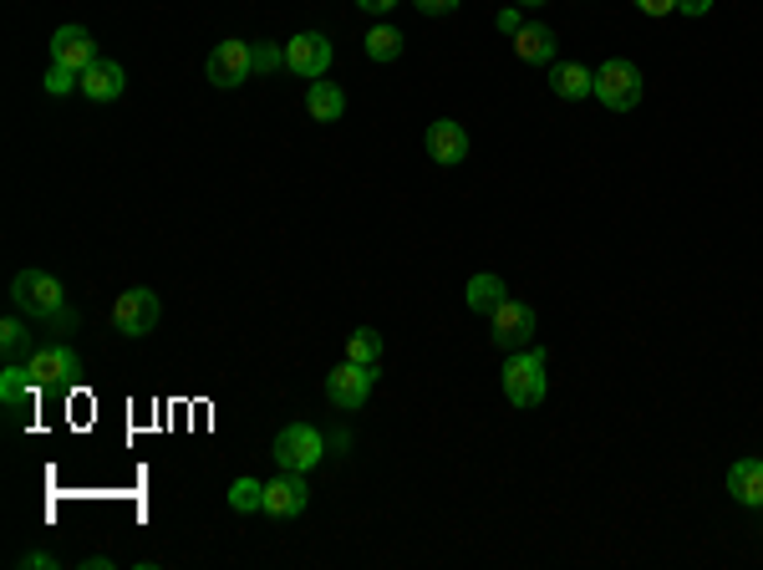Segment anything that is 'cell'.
<instances>
[{
    "mask_svg": "<svg viewBox=\"0 0 763 570\" xmlns=\"http://www.w3.org/2000/svg\"><path fill=\"white\" fill-rule=\"evenodd\" d=\"M397 0H356V11H367V15H387Z\"/></svg>",
    "mask_w": 763,
    "mask_h": 570,
    "instance_id": "f546056e",
    "label": "cell"
},
{
    "mask_svg": "<svg viewBox=\"0 0 763 570\" xmlns=\"http://www.w3.org/2000/svg\"><path fill=\"white\" fill-rule=\"evenodd\" d=\"M550 87H555V97H560V103H580V97L595 93V72L580 67V62H560V67L550 72Z\"/></svg>",
    "mask_w": 763,
    "mask_h": 570,
    "instance_id": "e0dca14e",
    "label": "cell"
},
{
    "mask_svg": "<svg viewBox=\"0 0 763 570\" xmlns=\"http://www.w3.org/2000/svg\"><path fill=\"white\" fill-rule=\"evenodd\" d=\"M494 346L499 352H519V346H529V336H535V311H529L525 301H504L499 311H494Z\"/></svg>",
    "mask_w": 763,
    "mask_h": 570,
    "instance_id": "9c48e42d",
    "label": "cell"
},
{
    "mask_svg": "<svg viewBox=\"0 0 763 570\" xmlns=\"http://www.w3.org/2000/svg\"><path fill=\"white\" fill-rule=\"evenodd\" d=\"M163 305L153 291H143V286H132V291H122L118 301H112V326H118L122 336H148L153 326H159Z\"/></svg>",
    "mask_w": 763,
    "mask_h": 570,
    "instance_id": "8992f818",
    "label": "cell"
},
{
    "mask_svg": "<svg viewBox=\"0 0 763 570\" xmlns=\"http://www.w3.org/2000/svg\"><path fill=\"white\" fill-rule=\"evenodd\" d=\"M636 11L642 15H671L677 11V0H636Z\"/></svg>",
    "mask_w": 763,
    "mask_h": 570,
    "instance_id": "f1b7e54d",
    "label": "cell"
},
{
    "mask_svg": "<svg viewBox=\"0 0 763 570\" xmlns=\"http://www.w3.org/2000/svg\"><path fill=\"white\" fill-rule=\"evenodd\" d=\"M52 62L56 67H72V72H87L97 62V41L87 26H56L52 36Z\"/></svg>",
    "mask_w": 763,
    "mask_h": 570,
    "instance_id": "4fadbf2b",
    "label": "cell"
},
{
    "mask_svg": "<svg viewBox=\"0 0 763 570\" xmlns=\"http://www.w3.org/2000/svg\"><path fill=\"white\" fill-rule=\"evenodd\" d=\"M367 56L372 62H397V56H402V31L397 26H372L367 31Z\"/></svg>",
    "mask_w": 763,
    "mask_h": 570,
    "instance_id": "7402d4cb",
    "label": "cell"
},
{
    "mask_svg": "<svg viewBox=\"0 0 763 570\" xmlns=\"http://www.w3.org/2000/svg\"><path fill=\"white\" fill-rule=\"evenodd\" d=\"M728 494L749 509H763V459H738L728 469Z\"/></svg>",
    "mask_w": 763,
    "mask_h": 570,
    "instance_id": "2e32d148",
    "label": "cell"
},
{
    "mask_svg": "<svg viewBox=\"0 0 763 570\" xmlns=\"http://www.w3.org/2000/svg\"><path fill=\"white\" fill-rule=\"evenodd\" d=\"M677 11H687V15H708V11H712V0H677Z\"/></svg>",
    "mask_w": 763,
    "mask_h": 570,
    "instance_id": "1f68e13d",
    "label": "cell"
},
{
    "mask_svg": "<svg viewBox=\"0 0 763 570\" xmlns=\"http://www.w3.org/2000/svg\"><path fill=\"white\" fill-rule=\"evenodd\" d=\"M326 453V438L316 433L311 423H290L276 433V469H290V474H311Z\"/></svg>",
    "mask_w": 763,
    "mask_h": 570,
    "instance_id": "277c9868",
    "label": "cell"
},
{
    "mask_svg": "<svg viewBox=\"0 0 763 570\" xmlns=\"http://www.w3.org/2000/svg\"><path fill=\"white\" fill-rule=\"evenodd\" d=\"M229 509H235V515H255V509H265V484L260 478H235V484H229Z\"/></svg>",
    "mask_w": 763,
    "mask_h": 570,
    "instance_id": "603a6c76",
    "label": "cell"
},
{
    "mask_svg": "<svg viewBox=\"0 0 763 570\" xmlns=\"http://www.w3.org/2000/svg\"><path fill=\"white\" fill-rule=\"evenodd\" d=\"M346 357L362 362V367H377V362H382V332H372V326L352 332V342H346Z\"/></svg>",
    "mask_w": 763,
    "mask_h": 570,
    "instance_id": "cb8c5ba5",
    "label": "cell"
},
{
    "mask_svg": "<svg viewBox=\"0 0 763 570\" xmlns=\"http://www.w3.org/2000/svg\"><path fill=\"white\" fill-rule=\"evenodd\" d=\"M514 56L529 62V67H550V62H555V31L540 26V21L519 26V31H514Z\"/></svg>",
    "mask_w": 763,
    "mask_h": 570,
    "instance_id": "9a60e30c",
    "label": "cell"
},
{
    "mask_svg": "<svg viewBox=\"0 0 763 570\" xmlns=\"http://www.w3.org/2000/svg\"><path fill=\"white\" fill-rule=\"evenodd\" d=\"M31 326L21 316H11V321H0V357H6V367H26L31 362Z\"/></svg>",
    "mask_w": 763,
    "mask_h": 570,
    "instance_id": "d6986e66",
    "label": "cell"
},
{
    "mask_svg": "<svg viewBox=\"0 0 763 570\" xmlns=\"http://www.w3.org/2000/svg\"><path fill=\"white\" fill-rule=\"evenodd\" d=\"M21 570H56V560L36 550V556H21Z\"/></svg>",
    "mask_w": 763,
    "mask_h": 570,
    "instance_id": "4dcf8cb0",
    "label": "cell"
},
{
    "mask_svg": "<svg viewBox=\"0 0 763 570\" xmlns=\"http://www.w3.org/2000/svg\"><path fill=\"white\" fill-rule=\"evenodd\" d=\"M591 97H601V107H611V112H632V107L642 103V67H636V62H626V56H611V62H601Z\"/></svg>",
    "mask_w": 763,
    "mask_h": 570,
    "instance_id": "3957f363",
    "label": "cell"
},
{
    "mask_svg": "<svg viewBox=\"0 0 763 570\" xmlns=\"http://www.w3.org/2000/svg\"><path fill=\"white\" fill-rule=\"evenodd\" d=\"M418 11L422 15H453L459 11V0H418Z\"/></svg>",
    "mask_w": 763,
    "mask_h": 570,
    "instance_id": "83f0119b",
    "label": "cell"
},
{
    "mask_svg": "<svg viewBox=\"0 0 763 570\" xmlns=\"http://www.w3.org/2000/svg\"><path fill=\"white\" fill-rule=\"evenodd\" d=\"M372 383H377V367H362V362L346 357L342 367L326 372V398H331V408H342V412L367 408Z\"/></svg>",
    "mask_w": 763,
    "mask_h": 570,
    "instance_id": "5b68a950",
    "label": "cell"
},
{
    "mask_svg": "<svg viewBox=\"0 0 763 570\" xmlns=\"http://www.w3.org/2000/svg\"><path fill=\"white\" fill-rule=\"evenodd\" d=\"M504 398L514 408H540L545 402V352H509L504 362Z\"/></svg>",
    "mask_w": 763,
    "mask_h": 570,
    "instance_id": "7a4b0ae2",
    "label": "cell"
},
{
    "mask_svg": "<svg viewBox=\"0 0 763 570\" xmlns=\"http://www.w3.org/2000/svg\"><path fill=\"white\" fill-rule=\"evenodd\" d=\"M463 295H469V311H479V316H494V311L509 301V286H504L499 276H488V270H484V276L469 280V291H463Z\"/></svg>",
    "mask_w": 763,
    "mask_h": 570,
    "instance_id": "ffe728a7",
    "label": "cell"
},
{
    "mask_svg": "<svg viewBox=\"0 0 763 570\" xmlns=\"http://www.w3.org/2000/svg\"><path fill=\"white\" fill-rule=\"evenodd\" d=\"M286 67L305 82H321L331 72V41L321 31H301L286 41Z\"/></svg>",
    "mask_w": 763,
    "mask_h": 570,
    "instance_id": "ba28073f",
    "label": "cell"
},
{
    "mask_svg": "<svg viewBox=\"0 0 763 570\" xmlns=\"http://www.w3.org/2000/svg\"><path fill=\"white\" fill-rule=\"evenodd\" d=\"M422 148H428V159H433L438 169H459V163L469 159V133H463V122L438 118V122H428Z\"/></svg>",
    "mask_w": 763,
    "mask_h": 570,
    "instance_id": "30bf717a",
    "label": "cell"
},
{
    "mask_svg": "<svg viewBox=\"0 0 763 570\" xmlns=\"http://www.w3.org/2000/svg\"><path fill=\"white\" fill-rule=\"evenodd\" d=\"M499 31H509L514 36V31H519V11H499Z\"/></svg>",
    "mask_w": 763,
    "mask_h": 570,
    "instance_id": "d6a6232c",
    "label": "cell"
},
{
    "mask_svg": "<svg viewBox=\"0 0 763 570\" xmlns=\"http://www.w3.org/2000/svg\"><path fill=\"white\" fill-rule=\"evenodd\" d=\"M72 87H82V72L56 67V62H52V72H46V93H52V97H66Z\"/></svg>",
    "mask_w": 763,
    "mask_h": 570,
    "instance_id": "484cf974",
    "label": "cell"
},
{
    "mask_svg": "<svg viewBox=\"0 0 763 570\" xmlns=\"http://www.w3.org/2000/svg\"><path fill=\"white\" fill-rule=\"evenodd\" d=\"M255 72V56H250V41H219L209 52V62H204V77L214 82V87H239V82Z\"/></svg>",
    "mask_w": 763,
    "mask_h": 570,
    "instance_id": "52a82bcc",
    "label": "cell"
},
{
    "mask_svg": "<svg viewBox=\"0 0 763 570\" xmlns=\"http://www.w3.org/2000/svg\"><path fill=\"white\" fill-rule=\"evenodd\" d=\"M46 326H52L56 336H72V332H77V311H72V305H66L62 316H52V321H46Z\"/></svg>",
    "mask_w": 763,
    "mask_h": 570,
    "instance_id": "4316f807",
    "label": "cell"
},
{
    "mask_svg": "<svg viewBox=\"0 0 763 570\" xmlns=\"http://www.w3.org/2000/svg\"><path fill=\"white\" fill-rule=\"evenodd\" d=\"M305 504H311V484H305V474H290V469H280V474L265 484V515L290 519V515H301Z\"/></svg>",
    "mask_w": 763,
    "mask_h": 570,
    "instance_id": "7c38bea8",
    "label": "cell"
},
{
    "mask_svg": "<svg viewBox=\"0 0 763 570\" xmlns=\"http://www.w3.org/2000/svg\"><path fill=\"white\" fill-rule=\"evenodd\" d=\"M122 87H128V72H122L118 62H103V56H97L93 67L82 72V87H77V93L93 97V103H118Z\"/></svg>",
    "mask_w": 763,
    "mask_h": 570,
    "instance_id": "5bb4252c",
    "label": "cell"
},
{
    "mask_svg": "<svg viewBox=\"0 0 763 570\" xmlns=\"http://www.w3.org/2000/svg\"><path fill=\"white\" fill-rule=\"evenodd\" d=\"M11 301L21 316L52 321L66 311V286L56 276H46V270H21V276L11 280Z\"/></svg>",
    "mask_w": 763,
    "mask_h": 570,
    "instance_id": "6da1fadb",
    "label": "cell"
},
{
    "mask_svg": "<svg viewBox=\"0 0 763 570\" xmlns=\"http://www.w3.org/2000/svg\"><path fill=\"white\" fill-rule=\"evenodd\" d=\"M250 56H255V72H280L286 67V46H270V41H260V46L250 41Z\"/></svg>",
    "mask_w": 763,
    "mask_h": 570,
    "instance_id": "d4e9b609",
    "label": "cell"
},
{
    "mask_svg": "<svg viewBox=\"0 0 763 570\" xmlns=\"http://www.w3.org/2000/svg\"><path fill=\"white\" fill-rule=\"evenodd\" d=\"M519 6H550V0H519Z\"/></svg>",
    "mask_w": 763,
    "mask_h": 570,
    "instance_id": "836d02e7",
    "label": "cell"
},
{
    "mask_svg": "<svg viewBox=\"0 0 763 570\" xmlns=\"http://www.w3.org/2000/svg\"><path fill=\"white\" fill-rule=\"evenodd\" d=\"M77 352L72 346H36L31 352V362H26V372H31V383L36 387H66L72 377H77Z\"/></svg>",
    "mask_w": 763,
    "mask_h": 570,
    "instance_id": "8fae6325",
    "label": "cell"
},
{
    "mask_svg": "<svg viewBox=\"0 0 763 570\" xmlns=\"http://www.w3.org/2000/svg\"><path fill=\"white\" fill-rule=\"evenodd\" d=\"M305 112H311L316 122H342L346 93L336 87V82H311V87H305Z\"/></svg>",
    "mask_w": 763,
    "mask_h": 570,
    "instance_id": "ac0fdd59",
    "label": "cell"
},
{
    "mask_svg": "<svg viewBox=\"0 0 763 570\" xmlns=\"http://www.w3.org/2000/svg\"><path fill=\"white\" fill-rule=\"evenodd\" d=\"M31 392H36V383H31L26 367H6V372H0V402H6V408L31 402Z\"/></svg>",
    "mask_w": 763,
    "mask_h": 570,
    "instance_id": "44dd1931",
    "label": "cell"
}]
</instances>
